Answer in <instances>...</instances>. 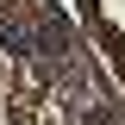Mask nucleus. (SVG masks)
Returning <instances> with one entry per match:
<instances>
[{
  "mask_svg": "<svg viewBox=\"0 0 125 125\" xmlns=\"http://www.w3.org/2000/svg\"><path fill=\"white\" fill-rule=\"evenodd\" d=\"M0 50H13V56H31V31L19 19H0Z\"/></svg>",
  "mask_w": 125,
  "mask_h": 125,
  "instance_id": "nucleus-1",
  "label": "nucleus"
},
{
  "mask_svg": "<svg viewBox=\"0 0 125 125\" xmlns=\"http://www.w3.org/2000/svg\"><path fill=\"white\" fill-rule=\"evenodd\" d=\"M88 125H113V113H106V106H94V113H88Z\"/></svg>",
  "mask_w": 125,
  "mask_h": 125,
  "instance_id": "nucleus-2",
  "label": "nucleus"
}]
</instances>
